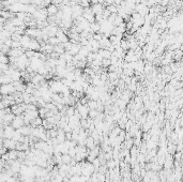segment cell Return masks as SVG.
<instances>
[{"label": "cell", "mask_w": 183, "mask_h": 182, "mask_svg": "<svg viewBox=\"0 0 183 182\" xmlns=\"http://www.w3.org/2000/svg\"><path fill=\"white\" fill-rule=\"evenodd\" d=\"M15 92V87L13 86L12 83L10 84H3L0 86V94L2 97H6V95H11L13 94Z\"/></svg>", "instance_id": "1"}, {"label": "cell", "mask_w": 183, "mask_h": 182, "mask_svg": "<svg viewBox=\"0 0 183 182\" xmlns=\"http://www.w3.org/2000/svg\"><path fill=\"white\" fill-rule=\"evenodd\" d=\"M24 125H25V122H24V116L23 115L15 116L14 119L12 120V122H11V126L15 130L21 129V126H24Z\"/></svg>", "instance_id": "2"}, {"label": "cell", "mask_w": 183, "mask_h": 182, "mask_svg": "<svg viewBox=\"0 0 183 182\" xmlns=\"http://www.w3.org/2000/svg\"><path fill=\"white\" fill-rule=\"evenodd\" d=\"M15 133V129H13L11 125H7L3 128V136L4 138H8V139H12V137Z\"/></svg>", "instance_id": "3"}, {"label": "cell", "mask_w": 183, "mask_h": 182, "mask_svg": "<svg viewBox=\"0 0 183 182\" xmlns=\"http://www.w3.org/2000/svg\"><path fill=\"white\" fill-rule=\"evenodd\" d=\"M90 9H91V12L93 13V15H98V14H102L104 7H103V4L95 3V4H91Z\"/></svg>", "instance_id": "4"}, {"label": "cell", "mask_w": 183, "mask_h": 182, "mask_svg": "<svg viewBox=\"0 0 183 182\" xmlns=\"http://www.w3.org/2000/svg\"><path fill=\"white\" fill-rule=\"evenodd\" d=\"M15 146H16V141L13 139H8V138L3 139V147L7 148L8 150H15Z\"/></svg>", "instance_id": "5"}, {"label": "cell", "mask_w": 183, "mask_h": 182, "mask_svg": "<svg viewBox=\"0 0 183 182\" xmlns=\"http://www.w3.org/2000/svg\"><path fill=\"white\" fill-rule=\"evenodd\" d=\"M45 9H46V12H47V15H48V16L56 15L57 12L59 11V9H58V6H56V4H53V3H50V6H47Z\"/></svg>", "instance_id": "6"}, {"label": "cell", "mask_w": 183, "mask_h": 182, "mask_svg": "<svg viewBox=\"0 0 183 182\" xmlns=\"http://www.w3.org/2000/svg\"><path fill=\"white\" fill-rule=\"evenodd\" d=\"M31 130H32V126L24 125V126H21V129H18L17 131L23 136H30V135H31Z\"/></svg>", "instance_id": "7"}, {"label": "cell", "mask_w": 183, "mask_h": 182, "mask_svg": "<svg viewBox=\"0 0 183 182\" xmlns=\"http://www.w3.org/2000/svg\"><path fill=\"white\" fill-rule=\"evenodd\" d=\"M7 156H8V161H15V160H17V151L9 150L7 152Z\"/></svg>", "instance_id": "8"}, {"label": "cell", "mask_w": 183, "mask_h": 182, "mask_svg": "<svg viewBox=\"0 0 183 182\" xmlns=\"http://www.w3.org/2000/svg\"><path fill=\"white\" fill-rule=\"evenodd\" d=\"M81 46L79 45V44H72V47H71V49L69 50V53L72 55V56H75L76 54L79 53V49H80Z\"/></svg>", "instance_id": "9"}, {"label": "cell", "mask_w": 183, "mask_h": 182, "mask_svg": "<svg viewBox=\"0 0 183 182\" xmlns=\"http://www.w3.org/2000/svg\"><path fill=\"white\" fill-rule=\"evenodd\" d=\"M42 121H43L42 118H41V117H38V118H35L34 120H32L31 122H30V126H32V128L41 126L42 125Z\"/></svg>", "instance_id": "10"}, {"label": "cell", "mask_w": 183, "mask_h": 182, "mask_svg": "<svg viewBox=\"0 0 183 182\" xmlns=\"http://www.w3.org/2000/svg\"><path fill=\"white\" fill-rule=\"evenodd\" d=\"M100 28H101V26H100V24L99 23H96V21L90 24V30H91L92 33H96V32H99Z\"/></svg>", "instance_id": "11"}, {"label": "cell", "mask_w": 183, "mask_h": 182, "mask_svg": "<svg viewBox=\"0 0 183 182\" xmlns=\"http://www.w3.org/2000/svg\"><path fill=\"white\" fill-rule=\"evenodd\" d=\"M73 158H71L69 154H61V162H62V164H70L71 160Z\"/></svg>", "instance_id": "12"}, {"label": "cell", "mask_w": 183, "mask_h": 182, "mask_svg": "<svg viewBox=\"0 0 183 182\" xmlns=\"http://www.w3.org/2000/svg\"><path fill=\"white\" fill-rule=\"evenodd\" d=\"M75 112V107L74 106H67V109H65V112H64V115L67 116V117H71V116H73Z\"/></svg>", "instance_id": "13"}, {"label": "cell", "mask_w": 183, "mask_h": 182, "mask_svg": "<svg viewBox=\"0 0 183 182\" xmlns=\"http://www.w3.org/2000/svg\"><path fill=\"white\" fill-rule=\"evenodd\" d=\"M100 112L96 110V109H89V112H88V117L90 119H95L98 116H99Z\"/></svg>", "instance_id": "14"}, {"label": "cell", "mask_w": 183, "mask_h": 182, "mask_svg": "<svg viewBox=\"0 0 183 182\" xmlns=\"http://www.w3.org/2000/svg\"><path fill=\"white\" fill-rule=\"evenodd\" d=\"M87 107H88L89 109H96L98 108V102L89 100L88 103H87Z\"/></svg>", "instance_id": "15"}, {"label": "cell", "mask_w": 183, "mask_h": 182, "mask_svg": "<svg viewBox=\"0 0 183 182\" xmlns=\"http://www.w3.org/2000/svg\"><path fill=\"white\" fill-rule=\"evenodd\" d=\"M47 43H48V44H50V45L55 46V45H57V44H59V41H58V39H57L56 37H53V38L48 39Z\"/></svg>", "instance_id": "16"}, {"label": "cell", "mask_w": 183, "mask_h": 182, "mask_svg": "<svg viewBox=\"0 0 183 182\" xmlns=\"http://www.w3.org/2000/svg\"><path fill=\"white\" fill-rule=\"evenodd\" d=\"M67 154L70 155L71 158H74L75 154H76V149H75V148H69V150H67Z\"/></svg>", "instance_id": "17"}, {"label": "cell", "mask_w": 183, "mask_h": 182, "mask_svg": "<svg viewBox=\"0 0 183 182\" xmlns=\"http://www.w3.org/2000/svg\"><path fill=\"white\" fill-rule=\"evenodd\" d=\"M78 180H79V176L77 175H73L69 178V182H78Z\"/></svg>", "instance_id": "18"}, {"label": "cell", "mask_w": 183, "mask_h": 182, "mask_svg": "<svg viewBox=\"0 0 183 182\" xmlns=\"http://www.w3.org/2000/svg\"><path fill=\"white\" fill-rule=\"evenodd\" d=\"M65 136V140H72V132H67V133L64 134Z\"/></svg>", "instance_id": "19"}, {"label": "cell", "mask_w": 183, "mask_h": 182, "mask_svg": "<svg viewBox=\"0 0 183 182\" xmlns=\"http://www.w3.org/2000/svg\"><path fill=\"white\" fill-rule=\"evenodd\" d=\"M129 88H130L131 91H136V84H130Z\"/></svg>", "instance_id": "20"}, {"label": "cell", "mask_w": 183, "mask_h": 182, "mask_svg": "<svg viewBox=\"0 0 183 182\" xmlns=\"http://www.w3.org/2000/svg\"><path fill=\"white\" fill-rule=\"evenodd\" d=\"M6 182H17V180H16V178H15V177H10V178L8 179Z\"/></svg>", "instance_id": "21"}]
</instances>
